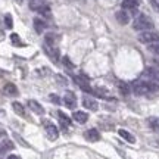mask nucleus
<instances>
[{
    "label": "nucleus",
    "mask_w": 159,
    "mask_h": 159,
    "mask_svg": "<svg viewBox=\"0 0 159 159\" xmlns=\"http://www.w3.org/2000/svg\"><path fill=\"white\" fill-rule=\"evenodd\" d=\"M131 90L137 96H144L149 93H155L159 90V84L155 81H148V80H136L131 84Z\"/></svg>",
    "instance_id": "1"
},
{
    "label": "nucleus",
    "mask_w": 159,
    "mask_h": 159,
    "mask_svg": "<svg viewBox=\"0 0 159 159\" xmlns=\"http://www.w3.org/2000/svg\"><path fill=\"white\" fill-rule=\"evenodd\" d=\"M153 21L148 16V15H139V16L134 19V22H133V28L136 30V31H149V30H153Z\"/></svg>",
    "instance_id": "2"
},
{
    "label": "nucleus",
    "mask_w": 159,
    "mask_h": 159,
    "mask_svg": "<svg viewBox=\"0 0 159 159\" xmlns=\"http://www.w3.org/2000/svg\"><path fill=\"white\" fill-rule=\"evenodd\" d=\"M139 41L143 44H152V43H159V33L149 30V31H142L139 34Z\"/></svg>",
    "instance_id": "3"
},
{
    "label": "nucleus",
    "mask_w": 159,
    "mask_h": 159,
    "mask_svg": "<svg viewBox=\"0 0 159 159\" xmlns=\"http://www.w3.org/2000/svg\"><path fill=\"white\" fill-rule=\"evenodd\" d=\"M142 77L144 80H148V81H155V83L159 84V69L155 68V66H148L142 72Z\"/></svg>",
    "instance_id": "4"
},
{
    "label": "nucleus",
    "mask_w": 159,
    "mask_h": 159,
    "mask_svg": "<svg viewBox=\"0 0 159 159\" xmlns=\"http://www.w3.org/2000/svg\"><path fill=\"white\" fill-rule=\"evenodd\" d=\"M74 81L75 84L80 85V89H83L85 93H93V89H91L90 83H89V78H85L84 75H75Z\"/></svg>",
    "instance_id": "5"
},
{
    "label": "nucleus",
    "mask_w": 159,
    "mask_h": 159,
    "mask_svg": "<svg viewBox=\"0 0 159 159\" xmlns=\"http://www.w3.org/2000/svg\"><path fill=\"white\" fill-rule=\"evenodd\" d=\"M43 49H44V52L47 53V56L50 57L53 62H57V61H59V52H57V49L55 47V46L44 44L43 46Z\"/></svg>",
    "instance_id": "6"
},
{
    "label": "nucleus",
    "mask_w": 159,
    "mask_h": 159,
    "mask_svg": "<svg viewBox=\"0 0 159 159\" xmlns=\"http://www.w3.org/2000/svg\"><path fill=\"white\" fill-rule=\"evenodd\" d=\"M44 130H46V133H47V137H49L50 140H56L57 137H59V131H57L56 125L50 124V122H46Z\"/></svg>",
    "instance_id": "7"
},
{
    "label": "nucleus",
    "mask_w": 159,
    "mask_h": 159,
    "mask_svg": "<svg viewBox=\"0 0 159 159\" xmlns=\"http://www.w3.org/2000/svg\"><path fill=\"white\" fill-rule=\"evenodd\" d=\"M115 19L118 21V24H121V25H127V24L130 22V13L127 11H118L116 13H115Z\"/></svg>",
    "instance_id": "8"
},
{
    "label": "nucleus",
    "mask_w": 159,
    "mask_h": 159,
    "mask_svg": "<svg viewBox=\"0 0 159 159\" xmlns=\"http://www.w3.org/2000/svg\"><path fill=\"white\" fill-rule=\"evenodd\" d=\"M84 137H85V140H87V142H91V143L99 142V140H100V134H99V131H97L96 128H90V130H87L84 133Z\"/></svg>",
    "instance_id": "9"
},
{
    "label": "nucleus",
    "mask_w": 159,
    "mask_h": 159,
    "mask_svg": "<svg viewBox=\"0 0 159 159\" xmlns=\"http://www.w3.org/2000/svg\"><path fill=\"white\" fill-rule=\"evenodd\" d=\"M124 11H130L131 13H136L139 7V0H122Z\"/></svg>",
    "instance_id": "10"
},
{
    "label": "nucleus",
    "mask_w": 159,
    "mask_h": 159,
    "mask_svg": "<svg viewBox=\"0 0 159 159\" xmlns=\"http://www.w3.org/2000/svg\"><path fill=\"white\" fill-rule=\"evenodd\" d=\"M83 105H84V108L90 109V111H97V108H99V105H97L96 100H94L93 97H89V96L83 97Z\"/></svg>",
    "instance_id": "11"
},
{
    "label": "nucleus",
    "mask_w": 159,
    "mask_h": 159,
    "mask_svg": "<svg viewBox=\"0 0 159 159\" xmlns=\"http://www.w3.org/2000/svg\"><path fill=\"white\" fill-rule=\"evenodd\" d=\"M63 103H65V106H66L68 109H74L75 106H77V100H75L74 93L68 91L66 96H65V99H63Z\"/></svg>",
    "instance_id": "12"
},
{
    "label": "nucleus",
    "mask_w": 159,
    "mask_h": 159,
    "mask_svg": "<svg viewBox=\"0 0 159 159\" xmlns=\"http://www.w3.org/2000/svg\"><path fill=\"white\" fill-rule=\"evenodd\" d=\"M13 148H15V144H13L11 140H5V142H2V144H0V159L3 158L9 150H12Z\"/></svg>",
    "instance_id": "13"
},
{
    "label": "nucleus",
    "mask_w": 159,
    "mask_h": 159,
    "mask_svg": "<svg viewBox=\"0 0 159 159\" xmlns=\"http://www.w3.org/2000/svg\"><path fill=\"white\" fill-rule=\"evenodd\" d=\"M28 106H30V109L33 111V112H35V114H39V115H43L44 114V108L40 105L37 100H28Z\"/></svg>",
    "instance_id": "14"
},
{
    "label": "nucleus",
    "mask_w": 159,
    "mask_h": 159,
    "mask_svg": "<svg viewBox=\"0 0 159 159\" xmlns=\"http://www.w3.org/2000/svg\"><path fill=\"white\" fill-rule=\"evenodd\" d=\"M72 118H74V121L80 122V124H84V122H87V119H89V114H85L84 111H75L74 114H72Z\"/></svg>",
    "instance_id": "15"
},
{
    "label": "nucleus",
    "mask_w": 159,
    "mask_h": 159,
    "mask_svg": "<svg viewBox=\"0 0 159 159\" xmlns=\"http://www.w3.org/2000/svg\"><path fill=\"white\" fill-rule=\"evenodd\" d=\"M57 118H59V124L62 125L65 130H66L69 125H71V118H69L66 114H63L62 111H59V112H57Z\"/></svg>",
    "instance_id": "16"
},
{
    "label": "nucleus",
    "mask_w": 159,
    "mask_h": 159,
    "mask_svg": "<svg viewBox=\"0 0 159 159\" xmlns=\"http://www.w3.org/2000/svg\"><path fill=\"white\" fill-rule=\"evenodd\" d=\"M33 24H34V28H35V31H37L39 34H41V33L44 31L46 24H44V21H43V19H40V18H34Z\"/></svg>",
    "instance_id": "17"
},
{
    "label": "nucleus",
    "mask_w": 159,
    "mask_h": 159,
    "mask_svg": "<svg viewBox=\"0 0 159 159\" xmlns=\"http://www.w3.org/2000/svg\"><path fill=\"white\" fill-rule=\"evenodd\" d=\"M5 93L7 94V96H16L18 94V89L15 84H12V83H7V84L5 85Z\"/></svg>",
    "instance_id": "18"
},
{
    "label": "nucleus",
    "mask_w": 159,
    "mask_h": 159,
    "mask_svg": "<svg viewBox=\"0 0 159 159\" xmlns=\"http://www.w3.org/2000/svg\"><path fill=\"white\" fill-rule=\"evenodd\" d=\"M12 108H13V111H15L19 116H22V118H25V116H27V114H25V108H24L19 102H13V103H12Z\"/></svg>",
    "instance_id": "19"
},
{
    "label": "nucleus",
    "mask_w": 159,
    "mask_h": 159,
    "mask_svg": "<svg viewBox=\"0 0 159 159\" xmlns=\"http://www.w3.org/2000/svg\"><path fill=\"white\" fill-rule=\"evenodd\" d=\"M118 133H119V136L122 137L125 142H128V143H136V139H134V136H133L131 133H128L127 130H122V128H121Z\"/></svg>",
    "instance_id": "20"
},
{
    "label": "nucleus",
    "mask_w": 159,
    "mask_h": 159,
    "mask_svg": "<svg viewBox=\"0 0 159 159\" xmlns=\"http://www.w3.org/2000/svg\"><path fill=\"white\" fill-rule=\"evenodd\" d=\"M148 124L153 131H159V118L150 116V118H148Z\"/></svg>",
    "instance_id": "21"
},
{
    "label": "nucleus",
    "mask_w": 159,
    "mask_h": 159,
    "mask_svg": "<svg viewBox=\"0 0 159 159\" xmlns=\"http://www.w3.org/2000/svg\"><path fill=\"white\" fill-rule=\"evenodd\" d=\"M43 5H44L43 0H31V2H30V9L34 11V12H39L40 7H41Z\"/></svg>",
    "instance_id": "22"
},
{
    "label": "nucleus",
    "mask_w": 159,
    "mask_h": 159,
    "mask_svg": "<svg viewBox=\"0 0 159 159\" xmlns=\"http://www.w3.org/2000/svg\"><path fill=\"white\" fill-rule=\"evenodd\" d=\"M148 50L155 55V56H159V43H152V44H148Z\"/></svg>",
    "instance_id": "23"
},
{
    "label": "nucleus",
    "mask_w": 159,
    "mask_h": 159,
    "mask_svg": "<svg viewBox=\"0 0 159 159\" xmlns=\"http://www.w3.org/2000/svg\"><path fill=\"white\" fill-rule=\"evenodd\" d=\"M44 40H46L44 44L55 46V43H56V35H55V34H46L44 35Z\"/></svg>",
    "instance_id": "24"
},
{
    "label": "nucleus",
    "mask_w": 159,
    "mask_h": 159,
    "mask_svg": "<svg viewBox=\"0 0 159 159\" xmlns=\"http://www.w3.org/2000/svg\"><path fill=\"white\" fill-rule=\"evenodd\" d=\"M118 87H119V91H121L124 96H127V94L130 93V89H128V85L125 84V83H121V81H119V83H118Z\"/></svg>",
    "instance_id": "25"
},
{
    "label": "nucleus",
    "mask_w": 159,
    "mask_h": 159,
    "mask_svg": "<svg viewBox=\"0 0 159 159\" xmlns=\"http://www.w3.org/2000/svg\"><path fill=\"white\" fill-rule=\"evenodd\" d=\"M62 62H63V65H65V68L66 69H69V71H71V69H74V63L71 62V59H69L68 56H63Z\"/></svg>",
    "instance_id": "26"
},
{
    "label": "nucleus",
    "mask_w": 159,
    "mask_h": 159,
    "mask_svg": "<svg viewBox=\"0 0 159 159\" xmlns=\"http://www.w3.org/2000/svg\"><path fill=\"white\" fill-rule=\"evenodd\" d=\"M11 40H12V43H13L15 46H22V41H21V39H19V35L18 34H12Z\"/></svg>",
    "instance_id": "27"
},
{
    "label": "nucleus",
    "mask_w": 159,
    "mask_h": 159,
    "mask_svg": "<svg viewBox=\"0 0 159 159\" xmlns=\"http://www.w3.org/2000/svg\"><path fill=\"white\" fill-rule=\"evenodd\" d=\"M5 24H6L7 28H12V27H13V21H12V16L9 15V13L5 16Z\"/></svg>",
    "instance_id": "28"
},
{
    "label": "nucleus",
    "mask_w": 159,
    "mask_h": 159,
    "mask_svg": "<svg viewBox=\"0 0 159 159\" xmlns=\"http://www.w3.org/2000/svg\"><path fill=\"white\" fill-rule=\"evenodd\" d=\"M49 99L52 100V103H55V105H61V97L57 96V94H50Z\"/></svg>",
    "instance_id": "29"
},
{
    "label": "nucleus",
    "mask_w": 159,
    "mask_h": 159,
    "mask_svg": "<svg viewBox=\"0 0 159 159\" xmlns=\"http://www.w3.org/2000/svg\"><path fill=\"white\" fill-rule=\"evenodd\" d=\"M56 80H57V81H59V83H62V84H66V81L63 80V77H62V75H57V77H56Z\"/></svg>",
    "instance_id": "30"
},
{
    "label": "nucleus",
    "mask_w": 159,
    "mask_h": 159,
    "mask_svg": "<svg viewBox=\"0 0 159 159\" xmlns=\"http://www.w3.org/2000/svg\"><path fill=\"white\" fill-rule=\"evenodd\" d=\"M15 137H16V140H18V142H19V143H22L24 146H27V148H28V143H25V142H24V140H22V139H21V137H19V136H15Z\"/></svg>",
    "instance_id": "31"
},
{
    "label": "nucleus",
    "mask_w": 159,
    "mask_h": 159,
    "mask_svg": "<svg viewBox=\"0 0 159 159\" xmlns=\"http://www.w3.org/2000/svg\"><path fill=\"white\" fill-rule=\"evenodd\" d=\"M7 159H21L19 156H16V155H9L7 156Z\"/></svg>",
    "instance_id": "32"
},
{
    "label": "nucleus",
    "mask_w": 159,
    "mask_h": 159,
    "mask_svg": "<svg viewBox=\"0 0 159 159\" xmlns=\"http://www.w3.org/2000/svg\"><path fill=\"white\" fill-rule=\"evenodd\" d=\"M153 63H155V65H156L155 68H158V69H159V59H155V61H153Z\"/></svg>",
    "instance_id": "33"
},
{
    "label": "nucleus",
    "mask_w": 159,
    "mask_h": 159,
    "mask_svg": "<svg viewBox=\"0 0 159 159\" xmlns=\"http://www.w3.org/2000/svg\"><path fill=\"white\" fill-rule=\"evenodd\" d=\"M15 2H16L18 5H21V3H22V0H15Z\"/></svg>",
    "instance_id": "34"
},
{
    "label": "nucleus",
    "mask_w": 159,
    "mask_h": 159,
    "mask_svg": "<svg viewBox=\"0 0 159 159\" xmlns=\"http://www.w3.org/2000/svg\"><path fill=\"white\" fill-rule=\"evenodd\" d=\"M5 136V131H0V137H3Z\"/></svg>",
    "instance_id": "35"
}]
</instances>
